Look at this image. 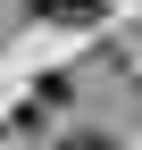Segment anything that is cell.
Listing matches in <instances>:
<instances>
[{"instance_id":"6da1fadb","label":"cell","mask_w":142,"mask_h":150,"mask_svg":"<svg viewBox=\"0 0 142 150\" xmlns=\"http://www.w3.org/2000/svg\"><path fill=\"white\" fill-rule=\"evenodd\" d=\"M33 17H50V25H92L100 17V0H25Z\"/></svg>"},{"instance_id":"7a4b0ae2","label":"cell","mask_w":142,"mask_h":150,"mask_svg":"<svg viewBox=\"0 0 142 150\" xmlns=\"http://www.w3.org/2000/svg\"><path fill=\"white\" fill-rule=\"evenodd\" d=\"M59 150H109V142H100V134H92V142H59Z\"/></svg>"}]
</instances>
